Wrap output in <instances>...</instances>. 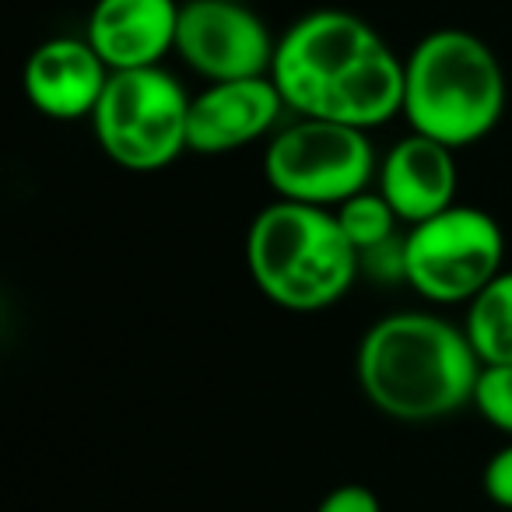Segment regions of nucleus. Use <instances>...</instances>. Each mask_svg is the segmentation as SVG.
<instances>
[{"label":"nucleus","instance_id":"nucleus-1","mask_svg":"<svg viewBox=\"0 0 512 512\" xmlns=\"http://www.w3.org/2000/svg\"><path fill=\"white\" fill-rule=\"evenodd\" d=\"M358 386L397 421H435L474 400L481 358L463 327L432 313H390L365 330L355 355Z\"/></svg>","mask_w":512,"mask_h":512},{"label":"nucleus","instance_id":"nucleus-12","mask_svg":"<svg viewBox=\"0 0 512 512\" xmlns=\"http://www.w3.org/2000/svg\"><path fill=\"white\" fill-rule=\"evenodd\" d=\"M456 155L449 144L425 134H407L379 162V193L400 221L418 225L456 204Z\"/></svg>","mask_w":512,"mask_h":512},{"label":"nucleus","instance_id":"nucleus-4","mask_svg":"<svg viewBox=\"0 0 512 512\" xmlns=\"http://www.w3.org/2000/svg\"><path fill=\"white\" fill-rule=\"evenodd\" d=\"M190 99L162 64L113 71L92 113L95 141L120 169H165L190 151Z\"/></svg>","mask_w":512,"mask_h":512},{"label":"nucleus","instance_id":"nucleus-18","mask_svg":"<svg viewBox=\"0 0 512 512\" xmlns=\"http://www.w3.org/2000/svg\"><path fill=\"white\" fill-rule=\"evenodd\" d=\"M316 512H383L376 491L365 484H341V488L327 491Z\"/></svg>","mask_w":512,"mask_h":512},{"label":"nucleus","instance_id":"nucleus-2","mask_svg":"<svg viewBox=\"0 0 512 512\" xmlns=\"http://www.w3.org/2000/svg\"><path fill=\"white\" fill-rule=\"evenodd\" d=\"M505 95L502 60L467 29L428 32L404 60V120L453 151L498 127Z\"/></svg>","mask_w":512,"mask_h":512},{"label":"nucleus","instance_id":"nucleus-16","mask_svg":"<svg viewBox=\"0 0 512 512\" xmlns=\"http://www.w3.org/2000/svg\"><path fill=\"white\" fill-rule=\"evenodd\" d=\"M470 404L491 428L512 439V365H481Z\"/></svg>","mask_w":512,"mask_h":512},{"label":"nucleus","instance_id":"nucleus-9","mask_svg":"<svg viewBox=\"0 0 512 512\" xmlns=\"http://www.w3.org/2000/svg\"><path fill=\"white\" fill-rule=\"evenodd\" d=\"M109 64L85 36H57L29 53L22 71L25 99L46 120H92L109 85Z\"/></svg>","mask_w":512,"mask_h":512},{"label":"nucleus","instance_id":"nucleus-7","mask_svg":"<svg viewBox=\"0 0 512 512\" xmlns=\"http://www.w3.org/2000/svg\"><path fill=\"white\" fill-rule=\"evenodd\" d=\"M376 43H383V36L355 11H309L299 22L288 25L285 36L278 39L271 81L278 85L281 99L292 113L313 116L323 95L337 85V78Z\"/></svg>","mask_w":512,"mask_h":512},{"label":"nucleus","instance_id":"nucleus-15","mask_svg":"<svg viewBox=\"0 0 512 512\" xmlns=\"http://www.w3.org/2000/svg\"><path fill=\"white\" fill-rule=\"evenodd\" d=\"M337 221H341L344 235H348V242L358 249V256H369L376 253V249L390 246L393 242V228H397V211L390 207V200L383 197V193H355V197H348L344 204L334 207Z\"/></svg>","mask_w":512,"mask_h":512},{"label":"nucleus","instance_id":"nucleus-3","mask_svg":"<svg viewBox=\"0 0 512 512\" xmlns=\"http://www.w3.org/2000/svg\"><path fill=\"white\" fill-rule=\"evenodd\" d=\"M358 260L334 207L278 197L256 214L246 235V267L256 288L292 313H316L344 299Z\"/></svg>","mask_w":512,"mask_h":512},{"label":"nucleus","instance_id":"nucleus-11","mask_svg":"<svg viewBox=\"0 0 512 512\" xmlns=\"http://www.w3.org/2000/svg\"><path fill=\"white\" fill-rule=\"evenodd\" d=\"M179 8V0H95L85 39L109 71L158 67L176 53Z\"/></svg>","mask_w":512,"mask_h":512},{"label":"nucleus","instance_id":"nucleus-13","mask_svg":"<svg viewBox=\"0 0 512 512\" xmlns=\"http://www.w3.org/2000/svg\"><path fill=\"white\" fill-rule=\"evenodd\" d=\"M313 116L358 130H376L404 116V60L386 43H376L337 78Z\"/></svg>","mask_w":512,"mask_h":512},{"label":"nucleus","instance_id":"nucleus-6","mask_svg":"<svg viewBox=\"0 0 512 512\" xmlns=\"http://www.w3.org/2000/svg\"><path fill=\"white\" fill-rule=\"evenodd\" d=\"M264 176L281 200L337 207L369 190V179L376 176V151L369 130L302 116L271 137Z\"/></svg>","mask_w":512,"mask_h":512},{"label":"nucleus","instance_id":"nucleus-14","mask_svg":"<svg viewBox=\"0 0 512 512\" xmlns=\"http://www.w3.org/2000/svg\"><path fill=\"white\" fill-rule=\"evenodd\" d=\"M463 334L481 365H512V271H498L467 302Z\"/></svg>","mask_w":512,"mask_h":512},{"label":"nucleus","instance_id":"nucleus-17","mask_svg":"<svg viewBox=\"0 0 512 512\" xmlns=\"http://www.w3.org/2000/svg\"><path fill=\"white\" fill-rule=\"evenodd\" d=\"M484 495L498 505V509H512V439L502 449L491 453V460L484 463Z\"/></svg>","mask_w":512,"mask_h":512},{"label":"nucleus","instance_id":"nucleus-5","mask_svg":"<svg viewBox=\"0 0 512 512\" xmlns=\"http://www.w3.org/2000/svg\"><path fill=\"white\" fill-rule=\"evenodd\" d=\"M404 281L428 302H470L498 271H505L502 225L481 207H446L411 225L400 239Z\"/></svg>","mask_w":512,"mask_h":512},{"label":"nucleus","instance_id":"nucleus-8","mask_svg":"<svg viewBox=\"0 0 512 512\" xmlns=\"http://www.w3.org/2000/svg\"><path fill=\"white\" fill-rule=\"evenodd\" d=\"M278 39L246 0H183L176 29V57L211 81H239L271 74Z\"/></svg>","mask_w":512,"mask_h":512},{"label":"nucleus","instance_id":"nucleus-10","mask_svg":"<svg viewBox=\"0 0 512 512\" xmlns=\"http://www.w3.org/2000/svg\"><path fill=\"white\" fill-rule=\"evenodd\" d=\"M285 106L271 74L239 81H211L190 99V151L228 155L260 141L278 127Z\"/></svg>","mask_w":512,"mask_h":512}]
</instances>
